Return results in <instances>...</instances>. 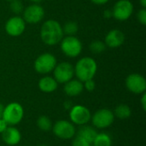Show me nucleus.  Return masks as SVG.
I'll list each match as a JSON object with an SVG mask.
<instances>
[{
	"instance_id": "f257e3e1",
	"label": "nucleus",
	"mask_w": 146,
	"mask_h": 146,
	"mask_svg": "<svg viewBox=\"0 0 146 146\" xmlns=\"http://www.w3.org/2000/svg\"><path fill=\"white\" fill-rule=\"evenodd\" d=\"M64 37L62 26L56 20L45 21L40 28V38L44 44L53 46L61 42Z\"/></svg>"
},
{
	"instance_id": "f03ea898",
	"label": "nucleus",
	"mask_w": 146,
	"mask_h": 146,
	"mask_svg": "<svg viewBox=\"0 0 146 146\" xmlns=\"http://www.w3.org/2000/svg\"><path fill=\"white\" fill-rule=\"evenodd\" d=\"M74 68V75L81 82L93 79L98 72V63L96 60L91 56L80 58Z\"/></svg>"
},
{
	"instance_id": "7ed1b4c3",
	"label": "nucleus",
	"mask_w": 146,
	"mask_h": 146,
	"mask_svg": "<svg viewBox=\"0 0 146 146\" xmlns=\"http://www.w3.org/2000/svg\"><path fill=\"white\" fill-rule=\"evenodd\" d=\"M2 118L7 122L9 126L18 125L24 118L23 106L16 102L8 104L3 107Z\"/></svg>"
},
{
	"instance_id": "20e7f679",
	"label": "nucleus",
	"mask_w": 146,
	"mask_h": 146,
	"mask_svg": "<svg viewBox=\"0 0 146 146\" xmlns=\"http://www.w3.org/2000/svg\"><path fill=\"white\" fill-rule=\"evenodd\" d=\"M59 44L62 52L69 58L79 56L83 50L82 42L76 36H65Z\"/></svg>"
},
{
	"instance_id": "39448f33",
	"label": "nucleus",
	"mask_w": 146,
	"mask_h": 146,
	"mask_svg": "<svg viewBox=\"0 0 146 146\" xmlns=\"http://www.w3.org/2000/svg\"><path fill=\"white\" fill-rule=\"evenodd\" d=\"M56 64H57L56 57L50 52H45L40 54L35 59L33 63V68L38 74L46 75L53 72Z\"/></svg>"
},
{
	"instance_id": "423d86ee",
	"label": "nucleus",
	"mask_w": 146,
	"mask_h": 146,
	"mask_svg": "<svg viewBox=\"0 0 146 146\" xmlns=\"http://www.w3.org/2000/svg\"><path fill=\"white\" fill-rule=\"evenodd\" d=\"M51 130L56 137L62 140L72 139L76 134L75 125L67 120H59L56 121L53 124Z\"/></svg>"
},
{
	"instance_id": "0eeeda50",
	"label": "nucleus",
	"mask_w": 146,
	"mask_h": 146,
	"mask_svg": "<svg viewBox=\"0 0 146 146\" xmlns=\"http://www.w3.org/2000/svg\"><path fill=\"white\" fill-rule=\"evenodd\" d=\"M68 117L70 121L74 125L84 126L86 125L92 118V113L90 110L81 104L73 105V107L68 110Z\"/></svg>"
},
{
	"instance_id": "6e6552de",
	"label": "nucleus",
	"mask_w": 146,
	"mask_h": 146,
	"mask_svg": "<svg viewBox=\"0 0 146 146\" xmlns=\"http://www.w3.org/2000/svg\"><path fill=\"white\" fill-rule=\"evenodd\" d=\"M115 115L112 110L109 109H100L97 110L91 118L94 127L105 129L110 127L115 121Z\"/></svg>"
},
{
	"instance_id": "1a4fd4ad",
	"label": "nucleus",
	"mask_w": 146,
	"mask_h": 146,
	"mask_svg": "<svg viewBox=\"0 0 146 146\" xmlns=\"http://www.w3.org/2000/svg\"><path fill=\"white\" fill-rule=\"evenodd\" d=\"M133 4L130 0H118L113 7V17L118 21H127L133 13Z\"/></svg>"
},
{
	"instance_id": "9d476101",
	"label": "nucleus",
	"mask_w": 146,
	"mask_h": 146,
	"mask_svg": "<svg viewBox=\"0 0 146 146\" xmlns=\"http://www.w3.org/2000/svg\"><path fill=\"white\" fill-rule=\"evenodd\" d=\"M74 76V68L68 62H62L56 64L53 70V77L58 84H65Z\"/></svg>"
},
{
	"instance_id": "9b49d317",
	"label": "nucleus",
	"mask_w": 146,
	"mask_h": 146,
	"mask_svg": "<svg viewBox=\"0 0 146 146\" xmlns=\"http://www.w3.org/2000/svg\"><path fill=\"white\" fill-rule=\"evenodd\" d=\"M126 87L127 90L137 95H141L146 91V80L145 78L137 73L129 74L126 79Z\"/></svg>"
},
{
	"instance_id": "f8f14e48",
	"label": "nucleus",
	"mask_w": 146,
	"mask_h": 146,
	"mask_svg": "<svg viewBox=\"0 0 146 146\" xmlns=\"http://www.w3.org/2000/svg\"><path fill=\"white\" fill-rule=\"evenodd\" d=\"M22 13L25 22L29 24L39 23L44 17V9L39 3H33L24 8Z\"/></svg>"
},
{
	"instance_id": "ddd939ff",
	"label": "nucleus",
	"mask_w": 146,
	"mask_h": 146,
	"mask_svg": "<svg viewBox=\"0 0 146 146\" xmlns=\"http://www.w3.org/2000/svg\"><path fill=\"white\" fill-rule=\"evenodd\" d=\"M26 22L21 16L15 15L7 20L4 29L6 33L10 37H19L26 30Z\"/></svg>"
},
{
	"instance_id": "4468645a",
	"label": "nucleus",
	"mask_w": 146,
	"mask_h": 146,
	"mask_svg": "<svg viewBox=\"0 0 146 146\" xmlns=\"http://www.w3.org/2000/svg\"><path fill=\"white\" fill-rule=\"evenodd\" d=\"M126 40L125 33L119 29L110 30L105 36L104 43L108 48L116 49L121 47Z\"/></svg>"
},
{
	"instance_id": "2eb2a0df",
	"label": "nucleus",
	"mask_w": 146,
	"mask_h": 146,
	"mask_svg": "<svg viewBox=\"0 0 146 146\" xmlns=\"http://www.w3.org/2000/svg\"><path fill=\"white\" fill-rule=\"evenodd\" d=\"M3 142L9 146H15L20 144L21 140V133L15 126H9L2 133Z\"/></svg>"
},
{
	"instance_id": "dca6fc26",
	"label": "nucleus",
	"mask_w": 146,
	"mask_h": 146,
	"mask_svg": "<svg viewBox=\"0 0 146 146\" xmlns=\"http://www.w3.org/2000/svg\"><path fill=\"white\" fill-rule=\"evenodd\" d=\"M63 91L65 94L68 97H77L80 95L83 91H84V85L83 82L79 80L78 79L76 80H70L67 83L64 84Z\"/></svg>"
},
{
	"instance_id": "f3484780",
	"label": "nucleus",
	"mask_w": 146,
	"mask_h": 146,
	"mask_svg": "<svg viewBox=\"0 0 146 146\" xmlns=\"http://www.w3.org/2000/svg\"><path fill=\"white\" fill-rule=\"evenodd\" d=\"M38 89L42 92L51 93V92H54L57 89L58 83L54 79V77L49 76V75H45V76H43L38 80Z\"/></svg>"
},
{
	"instance_id": "a211bd4d",
	"label": "nucleus",
	"mask_w": 146,
	"mask_h": 146,
	"mask_svg": "<svg viewBox=\"0 0 146 146\" xmlns=\"http://www.w3.org/2000/svg\"><path fill=\"white\" fill-rule=\"evenodd\" d=\"M97 133H98L94 127L91 126H87V125L80 126V128L78 131V136L83 138L91 145L92 144Z\"/></svg>"
},
{
	"instance_id": "6ab92c4d",
	"label": "nucleus",
	"mask_w": 146,
	"mask_h": 146,
	"mask_svg": "<svg viewBox=\"0 0 146 146\" xmlns=\"http://www.w3.org/2000/svg\"><path fill=\"white\" fill-rule=\"evenodd\" d=\"M115 117L120 120H126L128 119L132 115V110L127 104H119L115 107V110L113 111Z\"/></svg>"
},
{
	"instance_id": "aec40b11",
	"label": "nucleus",
	"mask_w": 146,
	"mask_h": 146,
	"mask_svg": "<svg viewBox=\"0 0 146 146\" xmlns=\"http://www.w3.org/2000/svg\"><path fill=\"white\" fill-rule=\"evenodd\" d=\"M92 145V146H112V139L108 133H97Z\"/></svg>"
},
{
	"instance_id": "412c9836",
	"label": "nucleus",
	"mask_w": 146,
	"mask_h": 146,
	"mask_svg": "<svg viewBox=\"0 0 146 146\" xmlns=\"http://www.w3.org/2000/svg\"><path fill=\"white\" fill-rule=\"evenodd\" d=\"M52 121L50 117L46 115H41L37 120V127L43 132H49L52 128Z\"/></svg>"
},
{
	"instance_id": "4be33fe9",
	"label": "nucleus",
	"mask_w": 146,
	"mask_h": 146,
	"mask_svg": "<svg viewBox=\"0 0 146 146\" xmlns=\"http://www.w3.org/2000/svg\"><path fill=\"white\" fill-rule=\"evenodd\" d=\"M63 33L66 36H75V34L79 31V26L75 21H69L64 24L62 27Z\"/></svg>"
},
{
	"instance_id": "5701e85b",
	"label": "nucleus",
	"mask_w": 146,
	"mask_h": 146,
	"mask_svg": "<svg viewBox=\"0 0 146 146\" xmlns=\"http://www.w3.org/2000/svg\"><path fill=\"white\" fill-rule=\"evenodd\" d=\"M107 49L105 43L102 40H93L89 44V50L93 54H101Z\"/></svg>"
},
{
	"instance_id": "b1692460",
	"label": "nucleus",
	"mask_w": 146,
	"mask_h": 146,
	"mask_svg": "<svg viewBox=\"0 0 146 146\" xmlns=\"http://www.w3.org/2000/svg\"><path fill=\"white\" fill-rule=\"evenodd\" d=\"M10 10L18 15L19 14H21L24 10L23 3L20 0H12L10 1Z\"/></svg>"
},
{
	"instance_id": "393cba45",
	"label": "nucleus",
	"mask_w": 146,
	"mask_h": 146,
	"mask_svg": "<svg viewBox=\"0 0 146 146\" xmlns=\"http://www.w3.org/2000/svg\"><path fill=\"white\" fill-rule=\"evenodd\" d=\"M92 145L89 144L86 139H84L83 138L80 137V136H76L72 143V146H91Z\"/></svg>"
},
{
	"instance_id": "a878e982",
	"label": "nucleus",
	"mask_w": 146,
	"mask_h": 146,
	"mask_svg": "<svg viewBox=\"0 0 146 146\" xmlns=\"http://www.w3.org/2000/svg\"><path fill=\"white\" fill-rule=\"evenodd\" d=\"M137 19L139 21V22L143 25H146V9L142 8L141 9H139L137 13Z\"/></svg>"
},
{
	"instance_id": "bb28decb",
	"label": "nucleus",
	"mask_w": 146,
	"mask_h": 146,
	"mask_svg": "<svg viewBox=\"0 0 146 146\" xmlns=\"http://www.w3.org/2000/svg\"><path fill=\"white\" fill-rule=\"evenodd\" d=\"M83 85H84V89H86L87 92H93L96 88V83L93 80V79L88 80L83 82Z\"/></svg>"
},
{
	"instance_id": "cd10ccee",
	"label": "nucleus",
	"mask_w": 146,
	"mask_h": 146,
	"mask_svg": "<svg viewBox=\"0 0 146 146\" xmlns=\"http://www.w3.org/2000/svg\"><path fill=\"white\" fill-rule=\"evenodd\" d=\"M9 125L7 124V122L3 118H0V134H2L7 129Z\"/></svg>"
},
{
	"instance_id": "c85d7f7f",
	"label": "nucleus",
	"mask_w": 146,
	"mask_h": 146,
	"mask_svg": "<svg viewBox=\"0 0 146 146\" xmlns=\"http://www.w3.org/2000/svg\"><path fill=\"white\" fill-rule=\"evenodd\" d=\"M141 98H140V104L142 109L144 110V111L146 110V93L144 92L143 94H141Z\"/></svg>"
},
{
	"instance_id": "c756f323",
	"label": "nucleus",
	"mask_w": 146,
	"mask_h": 146,
	"mask_svg": "<svg viewBox=\"0 0 146 146\" xmlns=\"http://www.w3.org/2000/svg\"><path fill=\"white\" fill-rule=\"evenodd\" d=\"M104 17L105 19H110L111 17H113L112 10H110V9H105L104 11Z\"/></svg>"
},
{
	"instance_id": "7c9ffc66",
	"label": "nucleus",
	"mask_w": 146,
	"mask_h": 146,
	"mask_svg": "<svg viewBox=\"0 0 146 146\" xmlns=\"http://www.w3.org/2000/svg\"><path fill=\"white\" fill-rule=\"evenodd\" d=\"M91 1L96 5H104L110 2V0H91Z\"/></svg>"
},
{
	"instance_id": "2f4dec72",
	"label": "nucleus",
	"mask_w": 146,
	"mask_h": 146,
	"mask_svg": "<svg viewBox=\"0 0 146 146\" xmlns=\"http://www.w3.org/2000/svg\"><path fill=\"white\" fill-rule=\"evenodd\" d=\"M64 107H65V109L66 110H69L72 107H73V104H72V103L71 102H69V101H67V102H65L64 103Z\"/></svg>"
},
{
	"instance_id": "473e14b6",
	"label": "nucleus",
	"mask_w": 146,
	"mask_h": 146,
	"mask_svg": "<svg viewBox=\"0 0 146 146\" xmlns=\"http://www.w3.org/2000/svg\"><path fill=\"white\" fill-rule=\"evenodd\" d=\"M139 3L142 8L145 9L146 8V0H139Z\"/></svg>"
},
{
	"instance_id": "72a5a7b5",
	"label": "nucleus",
	"mask_w": 146,
	"mask_h": 146,
	"mask_svg": "<svg viewBox=\"0 0 146 146\" xmlns=\"http://www.w3.org/2000/svg\"><path fill=\"white\" fill-rule=\"evenodd\" d=\"M3 105L0 103V118H2V115H3Z\"/></svg>"
},
{
	"instance_id": "f704fd0d",
	"label": "nucleus",
	"mask_w": 146,
	"mask_h": 146,
	"mask_svg": "<svg viewBox=\"0 0 146 146\" xmlns=\"http://www.w3.org/2000/svg\"><path fill=\"white\" fill-rule=\"evenodd\" d=\"M30 2H32L33 3H39L42 0H29Z\"/></svg>"
},
{
	"instance_id": "c9c22d12",
	"label": "nucleus",
	"mask_w": 146,
	"mask_h": 146,
	"mask_svg": "<svg viewBox=\"0 0 146 146\" xmlns=\"http://www.w3.org/2000/svg\"><path fill=\"white\" fill-rule=\"evenodd\" d=\"M38 146H48L47 145H44V144H41V145H38Z\"/></svg>"
},
{
	"instance_id": "e433bc0d",
	"label": "nucleus",
	"mask_w": 146,
	"mask_h": 146,
	"mask_svg": "<svg viewBox=\"0 0 146 146\" xmlns=\"http://www.w3.org/2000/svg\"><path fill=\"white\" fill-rule=\"evenodd\" d=\"M5 1H8V2H10V1H12V0H5Z\"/></svg>"
},
{
	"instance_id": "4c0bfd02",
	"label": "nucleus",
	"mask_w": 146,
	"mask_h": 146,
	"mask_svg": "<svg viewBox=\"0 0 146 146\" xmlns=\"http://www.w3.org/2000/svg\"><path fill=\"white\" fill-rule=\"evenodd\" d=\"M91 146H92V145H91Z\"/></svg>"
},
{
	"instance_id": "58836bf2",
	"label": "nucleus",
	"mask_w": 146,
	"mask_h": 146,
	"mask_svg": "<svg viewBox=\"0 0 146 146\" xmlns=\"http://www.w3.org/2000/svg\"><path fill=\"white\" fill-rule=\"evenodd\" d=\"M0 146H2V145H0Z\"/></svg>"
}]
</instances>
